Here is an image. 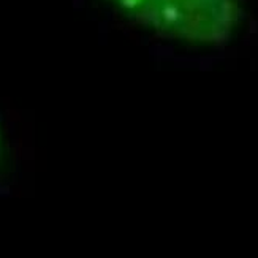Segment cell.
Returning a JSON list of instances; mask_svg holds the SVG:
<instances>
[{
	"label": "cell",
	"mask_w": 258,
	"mask_h": 258,
	"mask_svg": "<svg viewBox=\"0 0 258 258\" xmlns=\"http://www.w3.org/2000/svg\"><path fill=\"white\" fill-rule=\"evenodd\" d=\"M148 29L197 44L225 41L239 16L238 0H109Z\"/></svg>",
	"instance_id": "6da1fadb"
}]
</instances>
